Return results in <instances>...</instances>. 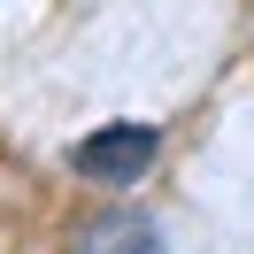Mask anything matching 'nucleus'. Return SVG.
Wrapping results in <instances>:
<instances>
[{
	"mask_svg": "<svg viewBox=\"0 0 254 254\" xmlns=\"http://www.w3.org/2000/svg\"><path fill=\"white\" fill-rule=\"evenodd\" d=\"M154 154H162L154 124H100V131H85V139L69 146V177L116 192V185H139V177L154 170Z\"/></svg>",
	"mask_w": 254,
	"mask_h": 254,
	"instance_id": "1",
	"label": "nucleus"
},
{
	"mask_svg": "<svg viewBox=\"0 0 254 254\" xmlns=\"http://www.w3.org/2000/svg\"><path fill=\"white\" fill-rule=\"evenodd\" d=\"M69 254H162V231L146 216H131V208H108L69 239Z\"/></svg>",
	"mask_w": 254,
	"mask_h": 254,
	"instance_id": "2",
	"label": "nucleus"
}]
</instances>
